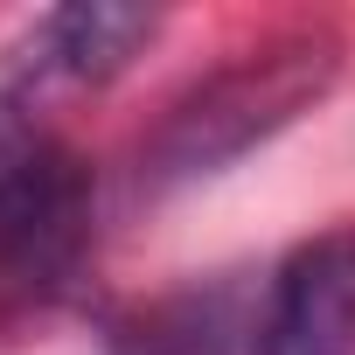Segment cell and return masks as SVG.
<instances>
[{
	"instance_id": "obj_3",
	"label": "cell",
	"mask_w": 355,
	"mask_h": 355,
	"mask_svg": "<svg viewBox=\"0 0 355 355\" xmlns=\"http://www.w3.org/2000/svg\"><path fill=\"white\" fill-rule=\"evenodd\" d=\"M251 355H355V223L306 237L272 272Z\"/></svg>"
},
{
	"instance_id": "obj_4",
	"label": "cell",
	"mask_w": 355,
	"mask_h": 355,
	"mask_svg": "<svg viewBox=\"0 0 355 355\" xmlns=\"http://www.w3.org/2000/svg\"><path fill=\"white\" fill-rule=\"evenodd\" d=\"M153 28H160V15H146V8H105V0H91V8H56L8 56V70H0V105L35 112V98L49 84H105L112 70H125L139 56V42H153Z\"/></svg>"
},
{
	"instance_id": "obj_2",
	"label": "cell",
	"mask_w": 355,
	"mask_h": 355,
	"mask_svg": "<svg viewBox=\"0 0 355 355\" xmlns=\"http://www.w3.org/2000/svg\"><path fill=\"white\" fill-rule=\"evenodd\" d=\"M91 230V174L28 112L0 105V279L56 286Z\"/></svg>"
},
{
	"instance_id": "obj_5",
	"label": "cell",
	"mask_w": 355,
	"mask_h": 355,
	"mask_svg": "<svg viewBox=\"0 0 355 355\" xmlns=\"http://www.w3.org/2000/svg\"><path fill=\"white\" fill-rule=\"evenodd\" d=\"M230 334H251L237 327L230 293H182L125 320L112 334V355H230Z\"/></svg>"
},
{
	"instance_id": "obj_1",
	"label": "cell",
	"mask_w": 355,
	"mask_h": 355,
	"mask_svg": "<svg viewBox=\"0 0 355 355\" xmlns=\"http://www.w3.org/2000/svg\"><path fill=\"white\" fill-rule=\"evenodd\" d=\"M327 77H334V42L327 35H286V42H265V49L237 56L230 70L202 77L153 125V139L139 146V182L146 189H174V182H196V174L230 167L265 132L300 119L327 91Z\"/></svg>"
}]
</instances>
